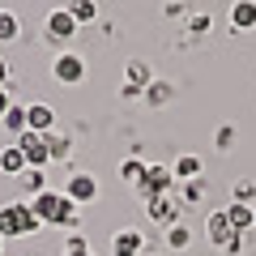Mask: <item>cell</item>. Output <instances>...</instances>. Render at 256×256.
I'll return each instance as SVG.
<instances>
[{
  "instance_id": "6da1fadb",
  "label": "cell",
  "mask_w": 256,
  "mask_h": 256,
  "mask_svg": "<svg viewBox=\"0 0 256 256\" xmlns=\"http://www.w3.org/2000/svg\"><path fill=\"white\" fill-rule=\"evenodd\" d=\"M205 235H210V244H214V248H222L226 256H239V252H244V244H252V239H256V230L239 235V230L230 226L226 210H210V218H205Z\"/></svg>"
},
{
  "instance_id": "7a4b0ae2",
  "label": "cell",
  "mask_w": 256,
  "mask_h": 256,
  "mask_svg": "<svg viewBox=\"0 0 256 256\" xmlns=\"http://www.w3.org/2000/svg\"><path fill=\"white\" fill-rule=\"evenodd\" d=\"M38 226H43V222L34 218L30 201H9V205H0V235H4V239H18V235H34Z\"/></svg>"
},
{
  "instance_id": "3957f363",
  "label": "cell",
  "mask_w": 256,
  "mask_h": 256,
  "mask_svg": "<svg viewBox=\"0 0 256 256\" xmlns=\"http://www.w3.org/2000/svg\"><path fill=\"white\" fill-rule=\"evenodd\" d=\"M166 192H175V175H171V166H162V162H146V175H141V184H137L141 205H150L154 196H166Z\"/></svg>"
},
{
  "instance_id": "277c9868",
  "label": "cell",
  "mask_w": 256,
  "mask_h": 256,
  "mask_svg": "<svg viewBox=\"0 0 256 256\" xmlns=\"http://www.w3.org/2000/svg\"><path fill=\"white\" fill-rule=\"evenodd\" d=\"M13 146L26 154V166H34V171H47V162H52V154H47V132H22Z\"/></svg>"
},
{
  "instance_id": "5b68a950",
  "label": "cell",
  "mask_w": 256,
  "mask_h": 256,
  "mask_svg": "<svg viewBox=\"0 0 256 256\" xmlns=\"http://www.w3.org/2000/svg\"><path fill=\"white\" fill-rule=\"evenodd\" d=\"M77 22H73V13L68 9H52L47 13V22H43V38L47 43H68V38H77Z\"/></svg>"
},
{
  "instance_id": "8992f818",
  "label": "cell",
  "mask_w": 256,
  "mask_h": 256,
  "mask_svg": "<svg viewBox=\"0 0 256 256\" xmlns=\"http://www.w3.org/2000/svg\"><path fill=\"white\" fill-rule=\"evenodd\" d=\"M52 77L60 86H82L86 82V60L77 52H60V56H56V64H52Z\"/></svg>"
},
{
  "instance_id": "52a82bcc",
  "label": "cell",
  "mask_w": 256,
  "mask_h": 256,
  "mask_svg": "<svg viewBox=\"0 0 256 256\" xmlns=\"http://www.w3.org/2000/svg\"><path fill=\"white\" fill-rule=\"evenodd\" d=\"M64 196H68V201H77V205L98 201V180H94V175H86V171H73V175H68V184H64Z\"/></svg>"
},
{
  "instance_id": "ba28073f",
  "label": "cell",
  "mask_w": 256,
  "mask_h": 256,
  "mask_svg": "<svg viewBox=\"0 0 256 256\" xmlns=\"http://www.w3.org/2000/svg\"><path fill=\"white\" fill-rule=\"evenodd\" d=\"M146 214L158 222V226H175V222H180V214H184V205L175 201V192H166V196H154V201L146 205Z\"/></svg>"
},
{
  "instance_id": "9c48e42d",
  "label": "cell",
  "mask_w": 256,
  "mask_h": 256,
  "mask_svg": "<svg viewBox=\"0 0 256 256\" xmlns=\"http://www.w3.org/2000/svg\"><path fill=\"white\" fill-rule=\"evenodd\" d=\"M60 201H64V192L47 188V192H38V196H30V210H34V218L43 222V226H56V214H60Z\"/></svg>"
},
{
  "instance_id": "30bf717a",
  "label": "cell",
  "mask_w": 256,
  "mask_h": 256,
  "mask_svg": "<svg viewBox=\"0 0 256 256\" xmlns=\"http://www.w3.org/2000/svg\"><path fill=\"white\" fill-rule=\"evenodd\" d=\"M111 256H146V235L132 226L116 230V239H111Z\"/></svg>"
},
{
  "instance_id": "8fae6325",
  "label": "cell",
  "mask_w": 256,
  "mask_h": 256,
  "mask_svg": "<svg viewBox=\"0 0 256 256\" xmlns=\"http://www.w3.org/2000/svg\"><path fill=\"white\" fill-rule=\"evenodd\" d=\"M26 128L30 132H52L56 128V111L47 102H26Z\"/></svg>"
},
{
  "instance_id": "7c38bea8",
  "label": "cell",
  "mask_w": 256,
  "mask_h": 256,
  "mask_svg": "<svg viewBox=\"0 0 256 256\" xmlns=\"http://www.w3.org/2000/svg\"><path fill=\"white\" fill-rule=\"evenodd\" d=\"M226 218H230V226H235L239 235H248V230H256V205L230 201V205H226Z\"/></svg>"
},
{
  "instance_id": "4fadbf2b",
  "label": "cell",
  "mask_w": 256,
  "mask_h": 256,
  "mask_svg": "<svg viewBox=\"0 0 256 256\" xmlns=\"http://www.w3.org/2000/svg\"><path fill=\"white\" fill-rule=\"evenodd\" d=\"M175 201H180L184 210H196V205L205 201V175L201 180H188V184H175Z\"/></svg>"
},
{
  "instance_id": "5bb4252c",
  "label": "cell",
  "mask_w": 256,
  "mask_h": 256,
  "mask_svg": "<svg viewBox=\"0 0 256 256\" xmlns=\"http://www.w3.org/2000/svg\"><path fill=\"white\" fill-rule=\"evenodd\" d=\"M201 158H196V154H180V158H175V162H171V175H175V184H188V180H201Z\"/></svg>"
},
{
  "instance_id": "9a60e30c",
  "label": "cell",
  "mask_w": 256,
  "mask_h": 256,
  "mask_svg": "<svg viewBox=\"0 0 256 256\" xmlns=\"http://www.w3.org/2000/svg\"><path fill=\"white\" fill-rule=\"evenodd\" d=\"M22 171H26V154H22V150H18V146L9 141V146L0 150V175H9V180H18Z\"/></svg>"
},
{
  "instance_id": "2e32d148",
  "label": "cell",
  "mask_w": 256,
  "mask_h": 256,
  "mask_svg": "<svg viewBox=\"0 0 256 256\" xmlns=\"http://www.w3.org/2000/svg\"><path fill=\"white\" fill-rule=\"evenodd\" d=\"M230 26L235 30H256V0H235L230 4Z\"/></svg>"
},
{
  "instance_id": "e0dca14e",
  "label": "cell",
  "mask_w": 256,
  "mask_h": 256,
  "mask_svg": "<svg viewBox=\"0 0 256 256\" xmlns=\"http://www.w3.org/2000/svg\"><path fill=\"white\" fill-rule=\"evenodd\" d=\"M0 128L9 132V141H18L22 132H26V102H13V107L4 111V120H0Z\"/></svg>"
},
{
  "instance_id": "ac0fdd59",
  "label": "cell",
  "mask_w": 256,
  "mask_h": 256,
  "mask_svg": "<svg viewBox=\"0 0 256 256\" xmlns=\"http://www.w3.org/2000/svg\"><path fill=\"white\" fill-rule=\"evenodd\" d=\"M56 226L68 230V235H73V230H82V205L64 196V201H60V214H56Z\"/></svg>"
},
{
  "instance_id": "d6986e66",
  "label": "cell",
  "mask_w": 256,
  "mask_h": 256,
  "mask_svg": "<svg viewBox=\"0 0 256 256\" xmlns=\"http://www.w3.org/2000/svg\"><path fill=\"white\" fill-rule=\"evenodd\" d=\"M64 9L73 13L77 26H90V22H98V4H94V0H68Z\"/></svg>"
},
{
  "instance_id": "ffe728a7",
  "label": "cell",
  "mask_w": 256,
  "mask_h": 256,
  "mask_svg": "<svg viewBox=\"0 0 256 256\" xmlns=\"http://www.w3.org/2000/svg\"><path fill=\"white\" fill-rule=\"evenodd\" d=\"M124 73H128V86H137V90H146V86L154 82V68H150L146 60H128Z\"/></svg>"
},
{
  "instance_id": "44dd1931",
  "label": "cell",
  "mask_w": 256,
  "mask_h": 256,
  "mask_svg": "<svg viewBox=\"0 0 256 256\" xmlns=\"http://www.w3.org/2000/svg\"><path fill=\"white\" fill-rule=\"evenodd\" d=\"M18 184H22V192H26V196H38V192H47V175H43V171H34V166H26V171L18 175Z\"/></svg>"
},
{
  "instance_id": "7402d4cb",
  "label": "cell",
  "mask_w": 256,
  "mask_h": 256,
  "mask_svg": "<svg viewBox=\"0 0 256 256\" xmlns=\"http://www.w3.org/2000/svg\"><path fill=\"white\" fill-rule=\"evenodd\" d=\"M13 38H22V22L13 9H0V43H13Z\"/></svg>"
},
{
  "instance_id": "603a6c76",
  "label": "cell",
  "mask_w": 256,
  "mask_h": 256,
  "mask_svg": "<svg viewBox=\"0 0 256 256\" xmlns=\"http://www.w3.org/2000/svg\"><path fill=\"white\" fill-rule=\"evenodd\" d=\"M141 98H146V107H166V102H171V86L166 82H150Z\"/></svg>"
},
{
  "instance_id": "cb8c5ba5",
  "label": "cell",
  "mask_w": 256,
  "mask_h": 256,
  "mask_svg": "<svg viewBox=\"0 0 256 256\" xmlns=\"http://www.w3.org/2000/svg\"><path fill=\"white\" fill-rule=\"evenodd\" d=\"M141 175H146V158H124V162H120V180H124V184L137 188Z\"/></svg>"
},
{
  "instance_id": "d4e9b609",
  "label": "cell",
  "mask_w": 256,
  "mask_h": 256,
  "mask_svg": "<svg viewBox=\"0 0 256 256\" xmlns=\"http://www.w3.org/2000/svg\"><path fill=\"white\" fill-rule=\"evenodd\" d=\"M166 248H175V252H184V248H188L192 244V230L188 226H184V222H175V226H166Z\"/></svg>"
},
{
  "instance_id": "484cf974",
  "label": "cell",
  "mask_w": 256,
  "mask_h": 256,
  "mask_svg": "<svg viewBox=\"0 0 256 256\" xmlns=\"http://www.w3.org/2000/svg\"><path fill=\"white\" fill-rule=\"evenodd\" d=\"M68 150H73V141H68V132H47V154L52 158H68Z\"/></svg>"
},
{
  "instance_id": "4316f807",
  "label": "cell",
  "mask_w": 256,
  "mask_h": 256,
  "mask_svg": "<svg viewBox=\"0 0 256 256\" xmlns=\"http://www.w3.org/2000/svg\"><path fill=\"white\" fill-rule=\"evenodd\" d=\"M235 201L239 205H256V184L252 180H239L235 184Z\"/></svg>"
},
{
  "instance_id": "83f0119b",
  "label": "cell",
  "mask_w": 256,
  "mask_h": 256,
  "mask_svg": "<svg viewBox=\"0 0 256 256\" xmlns=\"http://www.w3.org/2000/svg\"><path fill=\"white\" fill-rule=\"evenodd\" d=\"M64 252H77V256H86V252H90V239H86L82 230H73V235L64 239Z\"/></svg>"
},
{
  "instance_id": "f1b7e54d",
  "label": "cell",
  "mask_w": 256,
  "mask_h": 256,
  "mask_svg": "<svg viewBox=\"0 0 256 256\" xmlns=\"http://www.w3.org/2000/svg\"><path fill=\"white\" fill-rule=\"evenodd\" d=\"M188 30H192V34H205V30H210V13H192V18H188Z\"/></svg>"
},
{
  "instance_id": "f546056e",
  "label": "cell",
  "mask_w": 256,
  "mask_h": 256,
  "mask_svg": "<svg viewBox=\"0 0 256 256\" xmlns=\"http://www.w3.org/2000/svg\"><path fill=\"white\" fill-rule=\"evenodd\" d=\"M230 141H235V128L222 124V128H218V150H230Z\"/></svg>"
},
{
  "instance_id": "4dcf8cb0",
  "label": "cell",
  "mask_w": 256,
  "mask_h": 256,
  "mask_svg": "<svg viewBox=\"0 0 256 256\" xmlns=\"http://www.w3.org/2000/svg\"><path fill=\"white\" fill-rule=\"evenodd\" d=\"M141 94H146V90H137V86H128V82H124V86H120V98H124V102H137V98H141Z\"/></svg>"
},
{
  "instance_id": "1f68e13d",
  "label": "cell",
  "mask_w": 256,
  "mask_h": 256,
  "mask_svg": "<svg viewBox=\"0 0 256 256\" xmlns=\"http://www.w3.org/2000/svg\"><path fill=\"white\" fill-rule=\"evenodd\" d=\"M9 107H13V94H9V86H0V120H4Z\"/></svg>"
},
{
  "instance_id": "d6a6232c",
  "label": "cell",
  "mask_w": 256,
  "mask_h": 256,
  "mask_svg": "<svg viewBox=\"0 0 256 256\" xmlns=\"http://www.w3.org/2000/svg\"><path fill=\"white\" fill-rule=\"evenodd\" d=\"M0 86H9V60L0 56Z\"/></svg>"
},
{
  "instance_id": "836d02e7",
  "label": "cell",
  "mask_w": 256,
  "mask_h": 256,
  "mask_svg": "<svg viewBox=\"0 0 256 256\" xmlns=\"http://www.w3.org/2000/svg\"><path fill=\"white\" fill-rule=\"evenodd\" d=\"M0 252H4V235H0Z\"/></svg>"
},
{
  "instance_id": "e575fe53",
  "label": "cell",
  "mask_w": 256,
  "mask_h": 256,
  "mask_svg": "<svg viewBox=\"0 0 256 256\" xmlns=\"http://www.w3.org/2000/svg\"><path fill=\"white\" fill-rule=\"evenodd\" d=\"M64 256H77V252H64ZM86 256H90V252H86Z\"/></svg>"
}]
</instances>
